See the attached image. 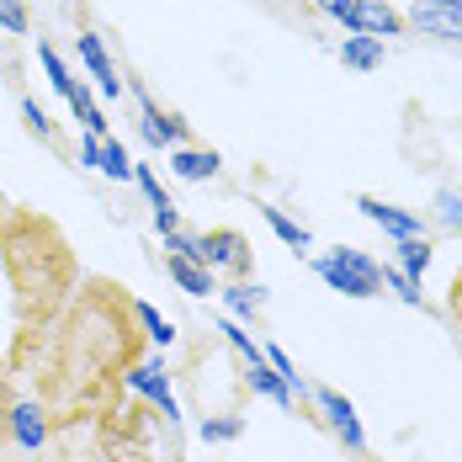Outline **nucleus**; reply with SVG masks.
Returning <instances> with one entry per match:
<instances>
[{
    "label": "nucleus",
    "mask_w": 462,
    "mask_h": 462,
    "mask_svg": "<svg viewBox=\"0 0 462 462\" xmlns=\"http://www.w3.org/2000/svg\"><path fill=\"white\" fill-rule=\"evenodd\" d=\"M143 335L128 287L112 277H86L22 377H32V399L48 410L53 430L96 425L123 410L128 372L143 362Z\"/></svg>",
    "instance_id": "1"
},
{
    "label": "nucleus",
    "mask_w": 462,
    "mask_h": 462,
    "mask_svg": "<svg viewBox=\"0 0 462 462\" xmlns=\"http://www.w3.org/2000/svg\"><path fill=\"white\" fill-rule=\"evenodd\" d=\"M0 266H5V287H11V319H16V340H11V377H22L32 351L43 346L53 319L64 314V303L80 287V261L69 250L64 229L38 213V208H5L0 218Z\"/></svg>",
    "instance_id": "2"
},
{
    "label": "nucleus",
    "mask_w": 462,
    "mask_h": 462,
    "mask_svg": "<svg viewBox=\"0 0 462 462\" xmlns=\"http://www.w3.org/2000/svg\"><path fill=\"white\" fill-rule=\"evenodd\" d=\"M314 272H319L335 292H346V298H377V292H383V266L372 261L367 250H356V245H340V250L319 255Z\"/></svg>",
    "instance_id": "3"
},
{
    "label": "nucleus",
    "mask_w": 462,
    "mask_h": 462,
    "mask_svg": "<svg viewBox=\"0 0 462 462\" xmlns=\"http://www.w3.org/2000/svg\"><path fill=\"white\" fill-rule=\"evenodd\" d=\"M197 255L213 277H229V282H250L255 272V250L239 229H202L197 234Z\"/></svg>",
    "instance_id": "4"
},
{
    "label": "nucleus",
    "mask_w": 462,
    "mask_h": 462,
    "mask_svg": "<svg viewBox=\"0 0 462 462\" xmlns=\"http://www.w3.org/2000/svg\"><path fill=\"white\" fill-rule=\"evenodd\" d=\"M128 91H134V106H139V139L149 149H191V123L181 112H165L139 80H128Z\"/></svg>",
    "instance_id": "5"
},
{
    "label": "nucleus",
    "mask_w": 462,
    "mask_h": 462,
    "mask_svg": "<svg viewBox=\"0 0 462 462\" xmlns=\"http://www.w3.org/2000/svg\"><path fill=\"white\" fill-rule=\"evenodd\" d=\"M314 399H319L329 430L346 441V452H351V457H362V452H367V430H362V420H356V410H351V399H346L340 388H319Z\"/></svg>",
    "instance_id": "6"
},
{
    "label": "nucleus",
    "mask_w": 462,
    "mask_h": 462,
    "mask_svg": "<svg viewBox=\"0 0 462 462\" xmlns=\"http://www.w3.org/2000/svg\"><path fill=\"white\" fill-rule=\"evenodd\" d=\"M48 441H53V420L38 399H16V410H11V447H22V452H43Z\"/></svg>",
    "instance_id": "7"
},
{
    "label": "nucleus",
    "mask_w": 462,
    "mask_h": 462,
    "mask_svg": "<svg viewBox=\"0 0 462 462\" xmlns=\"http://www.w3.org/2000/svg\"><path fill=\"white\" fill-rule=\"evenodd\" d=\"M404 27H420L425 38H452V43H462V11L441 5V0H415L410 16H404Z\"/></svg>",
    "instance_id": "8"
},
{
    "label": "nucleus",
    "mask_w": 462,
    "mask_h": 462,
    "mask_svg": "<svg viewBox=\"0 0 462 462\" xmlns=\"http://www.w3.org/2000/svg\"><path fill=\"white\" fill-rule=\"evenodd\" d=\"M128 388H139L143 399L165 415V425H176V420H181V410H176V393H171V383H165V367H160V362H139V367L128 372Z\"/></svg>",
    "instance_id": "9"
},
{
    "label": "nucleus",
    "mask_w": 462,
    "mask_h": 462,
    "mask_svg": "<svg viewBox=\"0 0 462 462\" xmlns=\"http://www.w3.org/2000/svg\"><path fill=\"white\" fill-rule=\"evenodd\" d=\"M75 53H80V64L91 69L96 91L101 96H123V80H117V69H112V59H106V48L96 38L91 27H80V38H75Z\"/></svg>",
    "instance_id": "10"
},
{
    "label": "nucleus",
    "mask_w": 462,
    "mask_h": 462,
    "mask_svg": "<svg viewBox=\"0 0 462 462\" xmlns=\"http://www.w3.org/2000/svg\"><path fill=\"white\" fill-rule=\"evenodd\" d=\"M356 208H362L383 234H393V239H415V234H425V218L404 213V208H393V202H383V197H356Z\"/></svg>",
    "instance_id": "11"
},
{
    "label": "nucleus",
    "mask_w": 462,
    "mask_h": 462,
    "mask_svg": "<svg viewBox=\"0 0 462 462\" xmlns=\"http://www.w3.org/2000/svg\"><path fill=\"white\" fill-rule=\"evenodd\" d=\"M351 32H362V38H399L404 32V16L393 5H383V0H356Z\"/></svg>",
    "instance_id": "12"
},
{
    "label": "nucleus",
    "mask_w": 462,
    "mask_h": 462,
    "mask_svg": "<svg viewBox=\"0 0 462 462\" xmlns=\"http://www.w3.org/2000/svg\"><path fill=\"white\" fill-rule=\"evenodd\" d=\"M218 171H224L218 149H171V176L181 181H213Z\"/></svg>",
    "instance_id": "13"
},
{
    "label": "nucleus",
    "mask_w": 462,
    "mask_h": 462,
    "mask_svg": "<svg viewBox=\"0 0 462 462\" xmlns=\"http://www.w3.org/2000/svg\"><path fill=\"white\" fill-rule=\"evenodd\" d=\"M245 377H250V388H261V393H266L272 404H282V410H298L292 388H287V383L277 377V367H272L266 356H261V362H250V367H245Z\"/></svg>",
    "instance_id": "14"
},
{
    "label": "nucleus",
    "mask_w": 462,
    "mask_h": 462,
    "mask_svg": "<svg viewBox=\"0 0 462 462\" xmlns=\"http://www.w3.org/2000/svg\"><path fill=\"white\" fill-rule=\"evenodd\" d=\"M340 64H346V69H383V38L351 32V38L340 43Z\"/></svg>",
    "instance_id": "15"
},
{
    "label": "nucleus",
    "mask_w": 462,
    "mask_h": 462,
    "mask_svg": "<svg viewBox=\"0 0 462 462\" xmlns=\"http://www.w3.org/2000/svg\"><path fill=\"white\" fill-rule=\"evenodd\" d=\"M165 266H171V282H176L181 292H191V298H208V292H218V287H213V272H208V266H197V261L171 255Z\"/></svg>",
    "instance_id": "16"
},
{
    "label": "nucleus",
    "mask_w": 462,
    "mask_h": 462,
    "mask_svg": "<svg viewBox=\"0 0 462 462\" xmlns=\"http://www.w3.org/2000/svg\"><path fill=\"white\" fill-rule=\"evenodd\" d=\"M22 123H27V134H32V139H43L48 149H64V134L53 128V117H48L32 96H22Z\"/></svg>",
    "instance_id": "17"
},
{
    "label": "nucleus",
    "mask_w": 462,
    "mask_h": 462,
    "mask_svg": "<svg viewBox=\"0 0 462 462\" xmlns=\"http://www.w3.org/2000/svg\"><path fill=\"white\" fill-rule=\"evenodd\" d=\"M69 112H75V117L86 123V134H96V139H106V112L96 106V96L86 91L80 80H75V91H69Z\"/></svg>",
    "instance_id": "18"
},
{
    "label": "nucleus",
    "mask_w": 462,
    "mask_h": 462,
    "mask_svg": "<svg viewBox=\"0 0 462 462\" xmlns=\"http://www.w3.org/2000/svg\"><path fill=\"white\" fill-rule=\"evenodd\" d=\"M38 64H43L48 86H53V91H59L64 101H69V91H75V75L64 69V59H59V48H53V43H38Z\"/></svg>",
    "instance_id": "19"
},
{
    "label": "nucleus",
    "mask_w": 462,
    "mask_h": 462,
    "mask_svg": "<svg viewBox=\"0 0 462 462\" xmlns=\"http://www.w3.org/2000/svg\"><path fill=\"white\" fill-rule=\"evenodd\" d=\"M134 314H139V329L149 335V340H154V346H171V340H176V324L165 319L160 309H149L143 298H134Z\"/></svg>",
    "instance_id": "20"
},
{
    "label": "nucleus",
    "mask_w": 462,
    "mask_h": 462,
    "mask_svg": "<svg viewBox=\"0 0 462 462\" xmlns=\"http://www.w3.org/2000/svg\"><path fill=\"white\" fill-rule=\"evenodd\" d=\"M261 218L272 224V234H277L282 245H292V250H309V229H303V224H292L282 208H266V202H261Z\"/></svg>",
    "instance_id": "21"
},
{
    "label": "nucleus",
    "mask_w": 462,
    "mask_h": 462,
    "mask_svg": "<svg viewBox=\"0 0 462 462\" xmlns=\"http://www.w3.org/2000/svg\"><path fill=\"white\" fill-rule=\"evenodd\" d=\"M399 261H404V272L410 277H425V266H430V234H415V239H399Z\"/></svg>",
    "instance_id": "22"
},
{
    "label": "nucleus",
    "mask_w": 462,
    "mask_h": 462,
    "mask_svg": "<svg viewBox=\"0 0 462 462\" xmlns=\"http://www.w3.org/2000/svg\"><path fill=\"white\" fill-rule=\"evenodd\" d=\"M224 292V303H229L239 319H255V309H261V287H250V282H229V287H218Z\"/></svg>",
    "instance_id": "23"
},
{
    "label": "nucleus",
    "mask_w": 462,
    "mask_h": 462,
    "mask_svg": "<svg viewBox=\"0 0 462 462\" xmlns=\"http://www.w3.org/2000/svg\"><path fill=\"white\" fill-rule=\"evenodd\" d=\"M101 171H106L112 181H128V176H134V160H128V149L117 139H101Z\"/></svg>",
    "instance_id": "24"
},
{
    "label": "nucleus",
    "mask_w": 462,
    "mask_h": 462,
    "mask_svg": "<svg viewBox=\"0 0 462 462\" xmlns=\"http://www.w3.org/2000/svg\"><path fill=\"white\" fill-rule=\"evenodd\" d=\"M436 218L452 234H462V191L457 186H441V191H436Z\"/></svg>",
    "instance_id": "25"
},
{
    "label": "nucleus",
    "mask_w": 462,
    "mask_h": 462,
    "mask_svg": "<svg viewBox=\"0 0 462 462\" xmlns=\"http://www.w3.org/2000/svg\"><path fill=\"white\" fill-rule=\"evenodd\" d=\"M383 287H393L410 309H425V292H420V282L410 272H393V266H383Z\"/></svg>",
    "instance_id": "26"
},
{
    "label": "nucleus",
    "mask_w": 462,
    "mask_h": 462,
    "mask_svg": "<svg viewBox=\"0 0 462 462\" xmlns=\"http://www.w3.org/2000/svg\"><path fill=\"white\" fill-rule=\"evenodd\" d=\"M218 335H224V340H229V346H234V351L245 356V367L266 356V351H261V346H255V340H250V335H245V329H239V324H234V319H218Z\"/></svg>",
    "instance_id": "27"
},
{
    "label": "nucleus",
    "mask_w": 462,
    "mask_h": 462,
    "mask_svg": "<svg viewBox=\"0 0 462 462\" xmlns=\"http://www.w3.org/2000/svg\"><path fill=\"white\" fill-rule=\"evenodd\" d=\"M134 181H139V191L149 197V208H154V213H165V208H176V202L165 197V186H160V176H154L149 165H134Z\"/></svg>",
    "instance_id": "28"
},
{
    "label": "nucleus",
    "mask_w": 462,
    "mask_h": 462,
    "mask_svg": "<svg viewBox=\"0 0 462 462\" xmlns=\"http://www.w3.org/2000/svg\"><path fill=\"white\" fill-rule=\"evenodd\" d=\"M16 377L11 372H0V452L11 447V410H16V388H11Z\"/></svg>",
    "instance_id": "29"
},
{
    "label": "nucleus",
    "mask_w": 462,
    "mask_h": 462,
    "mask_svg": "<svg viewBox=\"0 0 462 462\" xmlns=\"http://www.w3.org/2000/svg\"><path fill=\"white\" fill-rule=\"evenodd\" d=\"M0 27H5L11 38H27V27H32L27 5H22V0H0Z\"/></svg>",
    "instance_id": "30"
},
{
    "label": "nucleus",
    "mask_w": 462,
    "mask_h": 462,
    "mask_svg": "<svg viewBox=\"0 0 462 462\" xmlns=\"http://www.w3.org/2000/svg\"><path fill=\"white\" fill-rule=\"evenodd\" d=\"M239 430H245V425H239L234 415H224V420H208V425H202V436H208V441H234Z\"/></svg>",
    "instance_id": "31"
},
{
    "label": "nucleus",
    "mask_w": 462,
    "mask_h": 462,
    "mask_svg": "<svg viewBox=\"0 0 462 462\" xmlns=\"http://www.w3.org/2000/svg\"><path fill=\"white\" fill-rule=\"evenodd\" d=\"M314 5H319L324 16H335V22H340V27L351 32V16H356V0H314Z\"/></svg>",
    "instance_id": "32"
},
{
    "label": "nucleus",
    "mask_w": 462,
    "mask_h": 462,
    "mask_svg": "<svg viewBox=\"0 0 462 462\" xmlns=\"http://www.w3.org/2000/svg\"><path fill=\"white\" fill-rule=\"evenodd\" d=\"M80 165H86V171H101V139H96V134L80 139Z\"/></svg>",
    "instance_id": "33"
},
{
    "label": "nucleus",
    "mask_w": 462,
    "mask_h": 462,
    "mask_svg": "<svg viewBox=\"0 0 462 462\" xmlns=\"http://www.w3.org/2000/svg\"><path fill=\"white\" fill-rule=\"evenodd\" d=\"M447 309H452V319L462 324V272L452 277V287H447Z\"/></svg>",
    "instance_id": "34"
},
{
    "label": "nucleus",
    "mask_w": 462,
    "mask_h": 462,
    "mask_svg": "<svg viewBox=\"0 0 462 462\" xmlns=\"http://www.w3.org/2000/svg\"><path fill=\"white\" fill-rule=\"evenodd\" d=\"M0 218H5V202H0ZM0 372H11L5 367V346H0Z\"/></svg>",
    "instance_id": "35"
},
{
    "label": "nucleus",
    "mask_w": 462,
    "mask_h": 462,
    "mask_svg": "<svg viewBox=\"0 0 462 462\" xmlns=\"http://www.w3.org/2000/svg\"><path fill=\"white\" fill-rule=\"evenodd\" d=\"M356 462H377V457H372V452H362V457H356Z\"/></svg>",
    "instance_id": "36"
},
{
    "label": "nucleus",
    "mask_w": 462,
    "mask_h": 462,
    "mask_svg": "<svg viewBox=\"0 0 462 462\" xmlns=\"http://www.w3.org/2000/svg\"><path fill=\"white\" fill-rule=\"evenodd\" d=\"M0 202H5V197H0Z\"/></svg>",
    "instance_id": "37"
}]
</instances>
